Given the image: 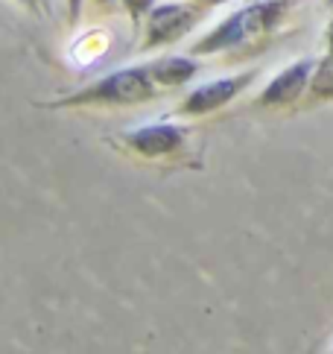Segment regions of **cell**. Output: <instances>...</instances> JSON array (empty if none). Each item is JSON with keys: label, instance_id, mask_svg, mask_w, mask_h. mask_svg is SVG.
Wrapping results in <instances>:
<instances>
[{"label": "cell", "instance_id": "obj_8", "mask_svg": "<svg viewBox=\"0 0 333 354\" xmlns=\"http://www.w3.org/2000/svg\"><path fill=\"white\" fill-rule=\"evenodd\" d=\"M310 85H313L316 97H333V53H330V59H325L322 65L313 71Z\"/></svg>", "mask_w": 333, "mask_h": 354}, {"label": "cell", "instance_id": "obj_1", "mask_svg": "<svg viewBox=\"0 0 333 354\" xmlns=\"http://www.w3.org/2000/svg\"><path fill=\"white\" fill-rule=\"evenodd\" d=\"M284 9H287V0H263V3H251L246 9H237L222 24H216L202 41H196L190 53L193 56L222 53V50L246 41V35L266 32L269 27H275L280 21V15H284Z\"/></svg>", "mask_w": 333, "mask_h": 354}, {"label": "cell", "instance_id": "obj_10", "mask_svg": "<svg viewBox=\"0 0 333 354\" xmlns=\"http://www.w3.org/2000/svg\"><path fill=\"white\" fill-rule=\"evenodd\" d=\"M27 9H35L38 15H50V0H21Z\"/></svg>", "mask_w": 333, "mask_h": 354}, {"label": "cell", "instance_id": "obj_2", "mask_svg": "<svg viewBox=\"0 0 333 354\" xmlns=\"http://www.w3.org/2000/svg\"><path fill=\"white\" fill-rule=\"evenodd\" d=\"M158 82L152 77V68H123L108 73L106 80H99L97 85L85 88L82 94H76L70 103H106V106H132V103H144L158 94Z\"/></svg>", "mask_w": 333, "mask_h": 354}, {"label": "cell", "instance_id": "obj_9", "mask_svg": "<svg viewBox=\"0 0 333 354\" xmlns=\"http://www.w3.org/2000/svg\"><path fill=\"white\" fill-rule=\"evenodd\" d=\"M123 6L129 9V15L137 21L140 15H146V12H149L152 6H155V0H123Z\"/></svg>", "mask_w": 333, "mask_h": 354}, {"label": "cell", "instance_id": "obj_6", "mask_svg": "<svg viewBox=\"0 0 333 354\" xmlns=\"http://www.w3.org/2000/svg\"><path fill=\"white\" fill-rule=\"evenodd\" d=\"M126 144L146 158L170 156L184 144V129H178L173 123H149V126H140V129L126 132Z\"/></svg>", "mask_w": 333, "mask_h": 354}, {"label": "cell", "instance_id": "obj_4", "mask_svg": "<svg viewBox=\"0 0 333 354\" xmlns=\"http://www.w3.org/2000/svg\"><path fill=\"white\" fill-rule=\"evenodd\" d=\"M193 9H187L182 3H164L155 6L149 15V27H146V47H158V44H173L193 27Z\"/></svg>", "mask_w": 333, "mask_h": 354}, {"label": "cell", "instance_id": "obj_7", "mask_svg": "<svg viewBox=\"0 0 333 354\" xmlns=\"http://www.w3.org/2000/svg\"><path fill=\"white\" fill-rule=\"evenodd\" d=\"M149 68H152V77H155V82H158L161 88H175V85H182V82H187V80L199 71L196 62L187 59V56L155 59Z\"/></svg>", "mask_w": 333, "mask_h": 354}, {"label": "cell", "instance_id": "obj_14", "mask_svg": "<svg viewBox=\"0 0 333 354\" xmlns=\"http://www.w3.org/2000/svg\"><path fill=\"white\" fill-rule=\"evenodd\" d=\"M330 3H333V0H330Z\"/></svg>", "mask_w": 333, "mask_h": 354}, {"label": "cell", "instance_id": "obj_13", "mask_svg": "<svg viewBox=\"0 0 333 354\" xmlns=\"http://www.w3.org/2000/svg\"><path fill=\"white\" fill-rule=\"evenodd\" d=\"M102 3H106V0H102Z\"/></svg>", "mask_w": 333, "mask_h": 354}, {"label": "cell", "instance_id": "obj_5", "mask_svg": "<svg viewBox=\"0 0 333 354\" xmlns=\"http://www.w3.org/2000/svg\"><path fill=\"white\" fill-rule=\"evenodd\" d=\"M316 71L313 59H298L296 65H289L287 71H280L278 77L266 85V91L260 94V106H287L296 103V100L304 94V88L310 85Z\"/></svg>", "mask_w": 333, "mask_h": 354}, {"label": "cell", "instance_id": "obj_3", "mask_svg": "<svg viewBox=\"0 0 333 354\" xmlns=\"http://www.w3.org/2000/svg\"><path fill=\"white\" fill-rule=\"evenodd\" d=\"M254 80H258V71H242L237 77H222V80L204 82L196 88V91L187 94L182 111L184 115H211V111L222 109L225 103H231V100L246 91Z\"/></svg>", "mask_w": 333, "mask_h": 354}, {"label": "cell", "instance_id": "obj_11", "mask_svg": "<svg viewBox=\"0 0 333 354\" xmlns=\"http://www.w3.org/2000/svg\"><path fill=\"white\" fill-rule=\"evenodd\" d=\"M79 9H82V0H70V18L79 15Z\"/></svg>", "mask_w": 333, "mask_h": 354}, {"label": "cell", "instance_id": "obj_12", "mask_svg": "<svg viewBox=\"0 0 333 354\" xmlns=\"http://www.w3.org/2000/svg\"><path fill=\"white\" fill-rule=\"evenodd\" d=\"M327 47H330V53H333V21H330V27H327Z\"/></svg>", "mask_w": 333, "mask_h": 354}]
</instances>
